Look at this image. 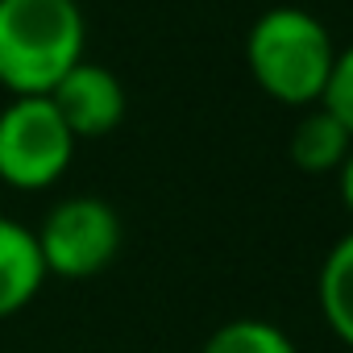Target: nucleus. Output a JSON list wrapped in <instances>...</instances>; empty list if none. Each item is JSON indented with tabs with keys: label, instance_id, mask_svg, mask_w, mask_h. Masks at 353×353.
I'll list each match as a JSON object with an SVG mask.
<instances>
[{
	"label": "nucleus",
	"instance_id": "obj_10",
	"mask_svg": "<svg viewBox=\"0 0 353 353\" xmlns=\"http://www.w3.org/2000/svg\"><path fill=\"white\" fill-rule=\"evenodd\" d=\"M320 104L353 133V46L336 50V63H332V75H328V88H324Z\"/></svg>",
	"mask_w": 353,
	"mask_h": 353
},
{
	"label": "nucleus",
	"instance_id": "obj_7",
	"mask_svg": "<svg viewBox=\"0 0 353 353\" xmlns=\"http://www.w3.org/2000/svg\"><path fill=\"white\" fill-rule=\"evenodd\" d=\"M353 150V133L324 108L316 104L295 129H291V162L307 174H328L341 170V162Z\"/></svg>",
	"mask_w": 353,
	"mask_h": 353
},
{
	"label": "nucleus",
	"instance_id": "obj_1",
	"mask_svg": "<svg viewBox=\"0 0 353 353\" xmlns=\"http://www.w3.org/2000/svg\"><path fill=\"white\" fill-rule=\"evenodd\" d=\"M88 46V21L75 0H0V88L46 96Z\"/></svg>",
	"mask_w": 353,
	"mask_h": 353
},
{
	"label": "nucleus",
	"instance_id": "obj_11",
	"mask_svg": "<svg viewBox=\"0 0 353 353\" xmlns=\"http://www.w3.org/2000/svg\"><path fill=\"white\" fill-rule=\"evenodd\" d=\"M336 179H341V200H345V208H349V216H353V150H349V158L341 162Z\"/></svg>",
	"mask_w": 353,
	"mask_h": 353
},
{
	"label": "nucleus",
	"instance_id": "obj_9",
	"mask_svg": "<svg viewBox=\"0 0 353 353\" xmlns=\"http://www.w3.org/2000/svg\"><path fill=\"white\" fill-rule=\"evenodd\" d=\"M200 353H299L295 341L270 324V320H254V316H241V320H229L221 324Z\"/></svg>",
	"mask_w": 353,
	"mask_h": 353
},
{
	"label": "nucleus",
	"instance_id": "obj_4",
	"mask_svg": "<svg viewBox=\"0 0 353 353\" xmlns=\"http://www.w3.org/2000/svg\"><path fill=\"white\" fill-rule=\"evenodd\" d=\"M34 241H38L46 274L88 279V274H100L117 258L121 216H117L112 204H104L96 196H71V200H63L46 212Z\"/></svg>",
	"mask_w": 353,
	"mask_h": 353
},
{
	"label": "nucleus",
	"instance_id": "obj_5",
	"mask_svg": "<svg viewBox=\"0 0 353 353\" xmlns=\"http://www.w3.org/2000/svg\"><path fill=\"white\" fill-rule=\"evenodd\" d=\"M46 96L59 108V117L67 121V129L75 133V141L79 137H104L125 121V88H121V79L108 67L88 63V59H79Z\"/></svg>",
	"mask_w": 353,
	"mask_h": 353
},
{
	"label": "nucleus",
	"instance_id": "obj_6",
	"mask_svg": "<svg viewBox=\"0 0 353 353\" xmlns=\"http://www.w3.org/2000/svg\"><path fill=\"white\" fill-rule=\"evenodd\" d=\"M46 283L34 229L0 216V316L21 312Z\"/></svg>",
	"mask_w": 353,
	"mask_h": 353
},
{
	"label": "nucleus",
	"instance_id": "obj_2",
	"mask_svg": "<svg viewBox=\"0 0 353 353\" xmlns=\"http://www.w3.org/2000/svg\"><path fill=\"white\" fill-rule=\"evenodd\" d=\"M245 63H250L254 83L270 100L291 104V108H312L320 104L328 88L336 46L324 21H316L303 9L279 5L254 21L245 38Z\"/></svg>",
	"mask_w": 353,
	"mask_h": 353
},
{
	"label": "nucleus",
	"instance_id": "obj_3",
	"mask_svg": "<svg viewBox=\"0 0 353 353\" xmlns=\"http://www.w3.org/2000/svg\"><path fill=\"white\" fill-rule=\"evenodd\" d=\"M75 154V133L50 96H13L0 112V179L17 192L54 188Z\"/></svg>",
	"mask_w": 353,
	"mask_h": 353
},
{
	"label": "nucleus",
	"instance_id": "obj_8",
	"mask_svg": "<svg viewBox=\"0 0 353 353\" xmlns=\"http://www.w3.org/2000/svg\"><path fill=\"white\" fill-rule=\"evenodd\" d=\"M316 299L332 336L353 349V233H345L328 250L320 279H316Z\"/></svg>",
	"mask_w": 353,
	"mask_h": 353
}]
</instances>
